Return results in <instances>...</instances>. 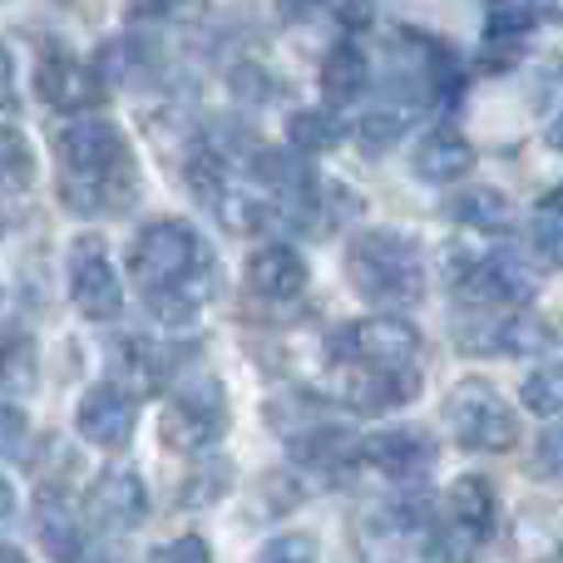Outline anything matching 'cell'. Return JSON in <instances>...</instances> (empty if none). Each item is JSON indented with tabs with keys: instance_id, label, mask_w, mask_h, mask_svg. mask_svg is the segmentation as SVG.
Returning a JSON list of instances; mask_svg holds the SVG:
<instances>
[{
	"instance_id": "cell-1",
	"label": "cell",
	"mask_w": 563,
	"mask_h": 563,
	"mask_svg": "<svg viewBox=\"0 0 563 563\" xmlns=\"http://www.w3.org/2000/svg\"><path fill=\"white\" fill-rule=\"evenodd\" d=\"M129 273L144 287V301L164 327H188L218 287V263L194 223L158 218L134 238Z\"/></svg>"
},
{
	"instance_id": "cell-2",
	"label": "cell",
	"mask_w": 563,
	"mask_h": 563,
	"mask_svg": "<svg viewBox=\"0 0 563 563\" xmlns=\"http://www.w3.org/2000/svg\"><path fill=\"white\" fill-rule=\"evenodd\" d=\"M55 158H59V198L75 213H114L129 208L134 198V154L119 124L89 114L69 119L55 134Z\"/></svg>"
},
{
	"instance_id": "cell-3",
	"label": "cell",
	"mask_w": 563,
	"mask_h": 563,
	"mask_svg": "<svg viewBox=\"0 0 563 563\" xmlns=\"http://www.w3.org/2000/svg\"><path fill=\"white\" fill-rule=\"evenodd\" d=\"M346 277L356 297H366L380 311L416 307L420 287H426V267H420L416 238L396 233V228H371L346 247Z\"/></svg>"
},
{
	"instance_id": "cell-4",
	"label": "cell",
	"mask_w": 563,
	"mask_h": 563,
	"mask_svg": "<svg viewBox=\"0 0 563 563\" xmlns=\"http://www.w3.org/2000/svg\"><path fill=\"white\" fill-rule=\"evenodd\" d=\"M445 282L475 307H525L534 301V267L515 257L509 247H475V243H450L445 247Z\"/></svg>"
},
{
	"instance_id": "cell-5",
	"label": "cell",
	"mask_w": 563,
	"mask_h": 563,
	"mask_svg": "<svg viewBox=\"0 0 563 563\" xmlns=\"http://www.w3.org/2000/svg\"><path fill=\"white\" fill-rule=\"evenodd\" d=\"M445 426L460 445L479 450V455H505V450L519 445V416L509 410V400L479 376L460 380L445 396Z\"/></svg>"
},
{
	"instance_id": "cell-6",
	"label": "cell",
	"mask_w": 563,
	"mask_h": 563,
	"mask_svg": "<svg viewBox=\"0 0 563 563\" xmlns=\"http://www.w3.org/2000/svg\"><path fill=\"white\" fill-rule=\"evenodd\" d=\"M228 430V390L218 376L208 371H184L168 396V416H164V440L184 455H203L223 440Z\"/></svg>"
},
{
	"instance_id": "cell-7",
	"label": "cell",
	"mask_w": 563,
	"mask_h": 563,
	"mask_svg": "<svg viewBox=\"0 0 563 563\" xmlns=\"http://www.w3.org/2000/svg\"><path fill=\"white\" fill-rule=\"evenodd\" d=\"M416 351L420 331L410 321H400L396 311L346 321L327 336V361H341V366H410Z\"/></svg>"
},
{
	"instance_id": "cell-8",
	"label": "cell",
	"mask_w": 563,
	"mask_h": 563,
	"mask_svg": "<svg viewBox=\"0 0 563 563\" xmlns=\"http://www.w3.org/2000/svg\"><path fill=\"white\" fill-rule=\"evenodd\" d=\"M69 297H75V311L85 321H114L124 311V287H119V273L109 263L104 238L85 233L69 243Z\"/></svg>"
},
{
	"instance_id": "cell-9",
	"label": "cell",
	"mask_w": 563,
	"mask_h": 563,
	"mask_svg": "<svg viewBox=\"0 0 563 563\" xmlns=\"http://www.w3.org/2000/svg\"><path fill=\"white\" fill-rule=\"evenodd\" d=\"M549 346H554V331L539 317H529V311L485 317L460 331V351H475V356H539Z\"/></svg>"
},
{
	"instance_id": "cell-10",
	"label": "cell",
	"mask_w": 563,
	"mask_h": 563,
	"mask_svg": "<svg viewBox=\"0 0 563 563\" xmlns=\"http://www.w3.org/2000/svg\"><path fill=\"white\" fill-rule=\"evenodd\" d=\"M134 420H139V406L119 380H99L79 396V410H75V426L89 445L99 450H124L129 435H134Z\"/></svg>"
},
{
	"instance_id": "cell-11",
	"label": "cell",
	"mask_w": 563,
	"mask_h": 563,
	"mask_svg": "<svg viewBox=\"0 0 563 563\" xmlns=\"http://www.w3.org/2000/svg\"><path fill=\"white\" fill-rule=\"evenodd\" d=\"M35 95L45 99V104L79 114V109H95L99 99H104V79L95 75V65L75 59L69 49H49L35 65Z\"/></svg>"
},
{
	"instance_id": "cell-12",
	"label": "cell",
	"mask_w": 563,
	"mask_h": 563,
	"mask_svg": "<svg viewBox=\"0 0 563 563\" xmlns=\"http://www.w3.org/2000/svg\"><path fill=\"white\" fill-rule=\"evenodd\" d=\"M361 460H371L380 475L410 485V479H426V470L435 465V445H430L426 430L396 426V430H380V435L361 440Z\"/></svg>"
},
{
	"instance_id": "cell-13",
	"label": "cell",
	"mask_w": 563,
	"mask_h": 563,
	"mask_svg": "<svg viewBox=\"0 0 563 563\" xmlns=\"http://www.w3.org/2000/svg\"><path fill=\"white\" fill-rule=\"evenodd\" d=\"M89 515H95L104 529H119V534L144 525L148 489H144V479H139V470H129V465L104 470V475L95 479V489H89Z\"/></svg>"
},
{
	"instance_id": "cell-14",
	"label": "cell",
	"mask_w": 563,
	"mask_h": 563,
	"mask_svg": "<svg viewBox=\"0 0 563 563\" xmlns=\"http://www.w3.org/2000/svg\"><path fill=\"white\" fill-rule=\"evenodd\" d=\"M307 257L297 253V247H257L253 263H247V291H253L257 301H273V307H282V301H297L301 291H307Z\"/></svg>"
},
{
	"instance_id": "cell-15",
	"label": "cell",
	"mask_w": 563,
	"mask_h": 563,
	"mask_svg": "<svg viewBox=\"0 0 563 563\" xmlns=\"http://www.w3.org/2000/svg\"><path fill=\"white\" fill-rule=\"evenodd\" d=\"M356 376L346 380V400L356 410H396L410 396H420V371L410 366H351Z\"/></svg>"
},
{
	"instance_id": "cell-16",
	"label": "cell",
	"mask_w": 563,
	"mask_h": 563,
	"mask_svg": "<svg viewBox=\"0 0 563 563\" xmlns=\"http://www.w3.org/2000/svg\"><path fill=\"white\" fill-rule=\"evenodd\" d=\"M495 519H499V505H495V485L485 475H460L445 495V525H455L460 534H470L475 544H485L495 534Z\"/></svg>"
},
{
	"instance_id": "cell-17",
	"label": "cell",
	"mask_w": 563,
	"mask_h": 563,
	"mask_svg": "<svg viewBox=\"0 0 563 563\" xmlns=\"http://www.w3.org/2000/svg\"><path fill=\"white\" fill-rule=\"evenodd\" d=\"M410 168L426 184H460L475 168V144L465 134H455V129H430L416 144V154H410Z\"/></svg>"
},
{
	"instance_id": "cell-18",
	"label": "cell",
	"mask_w": 563,
	"mask_h": 563,
	"mask_svg": "<svg viewBox=\"0 0 563 563\" xmlns=\"http://www.w3.org/2000/svg\"><path fill=\"white\" fill-rule=\"evenodd\" d=\"M287 445H291V455H297L301 465L321 470V475H346V470L361 460V440L351 435V430H341L336 420H321L317 430L287 440Z\"/></svg>"
},
{
	"instance_id": "cell-19",
	"label": "cell",
	"mask_w": 563,
	"mask_h": 563,
	"mask_svg": "<svg viewBox=\"0 0 563 563\" xmlns=\"http://www.w3.org/2000/svg\"><path fill=\"white\" fill-rule=\"evenodd\" d=\"M35 534H40V549L49 554V563H79L85 559V525L75 519V509L65 499L45 495L35 505Z\"/></svg>"
},
{
	"instance_id": "cell-20",
	"label": "cell",
	"mask_w": 563,
	"mask_h": 563,
	"mask_svg": "<svg viewBox=\"0 0 563 563\" xmlns=\"http://www.w3.org/2000/svg\"><path fill=\"white\" fill-rule=\"evenodd\" d=\"M366 85H371V59L361 55L356 40L336 45L327 59H321V99H327L331 109L361 99V95H366Z\"/></svg>"
},
{
	"instance_id": "cell-21",
	"label": "cell",
	"mask_w": 563,
	"mask_h": 563,
	"mask_svg": "<svg viewBox=\"0 0 563 563\" xmlns=\"http://www.w3.org/2000/svg\"><path fill=\"white\" fill-rule=\"evenodd\" d=\"M450 218L465 228H475V233H509L515 228V203H509L499 188H460L455 198H450Z\"/></svg>"
},
{
	"instance_id": "cell-22",
	"label": "cell",
	"mask_w": 563,
	"mask_h": 563,
	"mask_svg": "<svg viewBox=\"0 0 563 563\" xmlns=\"http://www.w3.org/2000/svg\"><path fill=\"white\" fill-rule=\"evenodd\" d=\"M40 376V346L30 331H5L0 336V390L5 396H30Z\"/></svg>"
},
{
	"instance_id": "cell-23",
	"label": "cell",
	"mask_w": 563,
	"mask_h": 563,
	"mask_svg": "<svg viewBox=\"0 0 563 563\" xmlns=\"http://www.w3.org/2000/svg\"><path fill=\"white\" fill-rule=\"evenodd\" d=\"M341 139H346V124H341L336 109H297V114L287 119V148H297V154H327V148H336Z\"/></svg>"
},
{
	"instance_id": "cell-24",
	"label": "cell",
	"mask_w": 563,
	"mask_h": 563,
	"mask_svg": "<svg viewBox=\"0 0 563 563\" xmlns=\"http://www.w3.org/2000/svg\"><path fill=\"white\" fill-rule=\"evenodd\" d=\"M539 5L534 0H489L485 5V35L489 40H525V35H534V25H539Z\"/></svg>"
},
{
	"instance_id": "cell-25",
	"label": "cell",
	"mask_w": 563,
	"mask_h": 563,
	"mask_svg": "<svg viewBox=\"0 0 563 563\" xmlns=\"http://www.w3.org/2000/svg\"><path fill=\"white\" fill-rule=\"evenodd\" d=\"M228 489H233V465H228V460H203V465L184 479L178 505H184V509H213Z\"/></svg>"
},
{
	"instance_id": "cell-26",
	"label": "cell",
	"mask_w": 563,
	"mask_h": 563,
	"mask_svg": "<svg viewBox=\"0 0 563 563\" xmlns=\"http://www.w3.org/2000/svg\"><path fill=\"white\" fill-rule=\"evenodd\" d=\"M30 184H35V154L20 129L0 124V194H25Z\"/></svg>"
},
{
	"instance_id": "cell-27",
	"label": "cell",
	"mask_w": 563,
	"mask_h": 563,
	"mask_svg": "<svg viewBox=\"0 0 563 563\" xmlns=\"http://www.w3.org/2000/svg\"><path fill=\"white\" fill-rule=\"evenodd\" d=\"M529 233H534V253L544 257V267H559L563 263V198H559V188L549 198H539Z\"/></svg>"
},
{
	"instance_id": "cell-28",
	"label": "cell",
	"mask_w": 563,
	"mask_h": 563,
	"mask_svg": "<svg viewBox=\"0 0 563 563\" xmlns=\"http://www.w3.org/2000/svg\"><path fill=\"white\" fill-rule=\"evenodd\" d=\"M406 124H410V109L406 104H376L366 119H361V129H356L361 148H366V154H386V148L406 134Z\"/></svg>"
},
{
	"instance_id": "cell-29",
	"label": "cell",
	"mask_w": 563,
	"mask_h": 563,
	"mask_svg": "<svg viewBox=\"0 0 563 563\" xmlns=\"http://www.w3.org/2000/svg\"><path fill=\"white\" fill-rule=\"evenodd\" d=\"M485 544H475L470 534H460L455 525H445V519H430L426 525V559L430 563H475V554Z\"/></svg>"
},
{
	"instance_id": "cell-30",
	"label": "cell",
	"mask_w": 563,
	"mask_h": 563,
	"mask_svg": "<svg viewBox=\"0 0 563 563\" xmlns=\"http://www.w3.org/2000/svg\"><path fill=\"white\" fill-rule=\"evenodd\" d=\"M525 406L534 410V416L554 420L563 410V371L559 366H539L534 376L525 380Z\"/></svg>"
},
{
	"instance_id": "cell-31",
	"label": "cell",
	"mask_w": 563,
	"mask_h": 563,
	"mask_svg": "<svg viewBox=\"0 0 563 563\" xmlns=\"http://www.w3.org/2000/svg\"><path fill=\"white\" fill-rule=\"evenodd\" d=\"M544 539L549 549L559 544V534H554V515L549 509H525L519 515V539H515V549H519V559H534V544Z\"/></svg>"
},
{
	"instance_id": "cell-32",
	"label": "cell",
	"mask_w": 563,
	"mask_h": 563,
	"mask_svg": "<svg viewBox=\"0 0 563 563\" xmlns=\"http://www.w3.org/2000/svg\"><path fill=\"white\" fill-rule=\"evenodd\" d=\"M257 563H317V539L311 534H277L267 539V549Z\"/></svg>"
},
{
	"instance_id": "cell-33",
	"label": "cell",
	"mask_w": 563,
	"mask_h": 563,
	"mask_svg": "<svg viewBox=\"0 0 563 563\" xmlns=\"http://www.w3.org/2000/svg\"><path fill=\"white\" fill-rule=\"evenodd\" d=\"M321 10H327L346 35H361V30L376 25V0H321Z\"/></svg>"
},
{
	"instance_id": "cell-34",
	"label": "cell",
	"mask_w": 563,
	"mask_h": 563,
	"mask_svg": "<svg viewBox=\"0 0 563 563\" xmlns=\"http://www.w3.org/2000/svg\"><path fill=\"white\" fill-rule=\"evenodd\" d=\"M154 563H213V549L198 534H178L164 549H154Z\"/></svg>"
},
{
	"instance_id": "cell-35",
	"label": "cell",
	"mask_w": 563,
	"mask_h": 563,
	"mask_svg": "<svg viewBox=\"0 0 563 563\" xmlns=\"http://www.w3.org/2000/svg\"><path fill=\"white\" fill-rule=\"evenodd\" d=\"M20 450H25V416L15 406H0V455L20 460Z\"/></svg>"
},
{
	"instance_id": "cell-36",
	"label": "cell",
	"mask_w": 563,
	"mask_h": 563,
	"mask_svg": "<svg viewBox=\"0 0 563 563\" xmlns=\"http://www.w3.org/2000/svg\"><path fill=\"white\" fill-rule=\"evenodd\" d=\"M559 450H563V445H559V430H549V435L539 440V455L529 460V475H534V479H554V475H559V465H563Z\"/></svg>"
},
{
	"instance_id": "cell-37",
	"label": "cell",
	"mask_w": 563,
	"mask_h": 563,
	"mask_svg": "<svg viewBox=\"0 0 563 563\" xmlns=\"http://www.w3.org/2000/svg\"><path fill=\"white\" fill-rule=\"evenodd\" d=\"M5 109H15V65H10L5 45H0V114Z\"/></svg>"
},
{
	"instance_id": "cell-38",
	"label": "cell",
	"mask_w": 563,
	"mask_h": 563,
	"mask_svg": "<svg viewBox=\"0 0 563 563\" xmlns=\"http://www.w3.org/2000/svg\"><path fill=\"white\" fill-rule=\"evenodd\" d=\"M10 509H15V489H10V479L0 475V525L10 519Z\"/></svg>"
},
{
	"instance_id": "cell-39",
	"label": "cell",
	"mask_w": 563,
	"mask_h": 563,
	"mask_svg": "<svg viewBox=\"0 0 563 563\" xmlns=\"http://www.w3.org/2000/svg\"><path fill=\"white\" fill-rule=\"evenodd\" d=\"M144 10H154V15H168V10H178V0H139Z\"/></svg>"
},
{
	"instance_id": "cell-40",
	"label": "cell",
	"mask_w": 563,
	"mask_h": 563,
	"mask_svg": "<svg viewBox=\"0 0 563 563\" xmlns=\"http://www.w3.org/2000/svg\"><path fill=\"white\" fill-rule=\"evenodd\" d=\"M0 563H25V554H20V549H10V544H0Z\"/></svg>"
},
{
	"instance_id": "cell-41",
	"label": "cell",
	"mask_w": 563,
	"mask_h": 563,
	"mask_svg": "<svg viewBox=\"0 0 563 563\" xmlns=\"http://www.w3.org/2000/svg\"><path fill=\"white\" fill-rule=\"evenodd\" d=\"M109 563H119V559H109Z\"/></svg>"
}]
</instances>
